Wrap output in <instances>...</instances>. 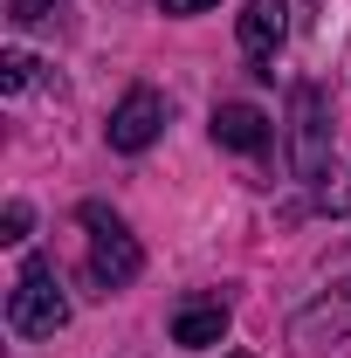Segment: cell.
Wrapping results in <instances>:
<instances>
[{
  "mask_svg": "<svg viewBox=\"0 0 351 358\" xmlns=\"http://www.w3.org/2000/svg\"><path fill=\"white\" fill-rule=\"evenodd\" d=\"M76 221L89 234V282L110 296V289H131L138 275H145V248H138V234L124 227V214H110L103 200H83L76 207Z\"/></svg>",
  "mask_w": 351,
  "mask_h": 358,
  "instance_id": "obj_1",
  "label": "cell"
},
{
  "mask_svg": "<svg viewBox=\"0 0 351 358\" xmlns=\"http://www.w3.org/2000/svg\"><path fill=\"white\" fill-rule=\"evenodd\" d=\"M7 324H14V338H55L69 324V296H62L48 255H28L21 262L14 289H7Z\"/></svg>",
  "mask_w": 351,
  "mask_h": 358,
  "instance_id": "obj_2",
  "label": "cell"
},
{
  "mask_svg": "<svg viewBox=\"0 0 351 358\" xmlns=\"http://www.w3.org/2000/svg\"><path fill=\"white\" fill-rule=\"evenodd\" d=\"M289 173L296 179L331 173V90L324 83L289 90Z\"/></svg>",
  "mask_w": 351,
  "mask_h": 358,
  "instance_id": "obj_3",
  "label": "cell"
},
{
  "mask_svg": "<svg viewBox=\"0 0 351 358\" xmlns=\"http://www.w3.org/2000/svg\"><path fill=\"white\" fill-rule=\"evenodd\" d=\"M159 131H166V96H159L152 83L124 90L117 110H110V124H103L110 152H145V145H159Z\"/></svg>",
  "mask_w": 351,
  "mask_h": 358,
  "instance_id": "obj_4",
  "label": "cell"
},
{
  "mask_svg": "<svg viewBox=\"0 0 351 358\" xmlns=\"http://www.w3.org/2000/svg\"><path fill=\"white\" fill-rule=\"evenodd\" d=\"M282 35H289V0H248V14H241V55L255 62V76H275L268 62H275Z\"/></svg>",
  "mask_w": 351,
  "mask_h": 358,
  "instance_id": "obj_5",
  "label": "cell"
},
{
  "mask_svg": "<svg viewBox=\"0 0 351 358\" xmlns=\"http://www.w3.org/2000/svg\"><path fill=\"white\" fill-rule=\"evenodd\" d=\"M289 338L296 345H338V338H351V282H338L317 303H303L296 324H289Z\"/></svg>",
  "mask_w": 351,
  "mask_h": 358,
  "instance_id": "obj_6",
  "label": "cell"
},
{
  "mask_svg": "<svg viewBox=\"0 0 351 358\" xmlns=\"http://www.w3.org/2000/svg\"><path fill=\"white\" fill-rule=\"evenodd\" d=\"M227 324H234V310H227L220 296H186L173 310V345L179 352H207V345L227 338Z\"/></svg>",
  "mask_w": 351,
  "mask_h": 358,
  "instance_id": "obj_7",
  "label": "cell"
},
{
  "mask_svg": "<svg viewBox=\"0 0 351 358\" xmlns=\"http://www.w3.org/2000/svg\"><path fill=\"white\" fill-rule=\"evenodd\" d=\"M268 117L255 110V103H220L214 110V145H227V152H241V159H262L268 152Z\"/></svg>",
  "mask_w": 351,
  "mask_h": 358,
  "instance_id": "obj_8",
  "label": "cell"
},
{
  "mask_svg": "<svg viewBox=\"0 0 351 358\" xmlns=\"http://www.w3.org/2000/svg\"><path fill=\"white\" fill-rule=\"evenodd\" d=\"M28 83H35V55H21V48H7V55H0V90H7V96H21Z\"/></svg>",
  "mask_w": 351,
  "mask_h": 358,
  "instance_id": "obj_9",
  "label": "cell"
},
{
  "mask_svg": "<svg viewBox=\"0 0 351 358\" xmlns=\"http://www.w3.org/2000/svg\"><path fill=\"white\" fill-rule=\"evenodd\" d=\"M317 207H324V214H351V173L324 179V186H317Z\"/></svg>",
  "mask_w": 351,
  "mask_h": 358,
  "instance_id": "obj_10",
  "label": "cell"
},
{
  "mask_svg": "<svg viewBox=\"0 0 351 358\" xmlns=\"http://www.w3.org/2000/svg\"><path fill=\"white\" fill-rule=\"evenodd\" d=\"M28 227H35V207H28V200H7V214H0V241H21Z\"/></svg>",
  "mask_w": 351,
  "mask_h": 358,
  "instance_id": "obj_11",
  "label": "cell"
},
{
  "mask_svg": "<svg viewBox=\"0 0 351 358\" xmlns=\"http://www.w3.org/2000/svg\"><path fill=\"white\" fill-rule=\"evenodd\" d=\"M48 14H55V0H7V21H14V28H35Z\"/></svg>",
  "mask_w": 351,
  "mask_h": 358,
  "instance_id": "obj_12",
  "label": "cell"
},
{
  "mask_svg": "<svg viewBox=\"0 0 351 358\" xmlns=\"http://www.w3.org/2000/svg\"><path fill=\"white\" fill-rule=\"evenodd\" d=\"M166 14H207V7H220V0H159Z\"/></svg>",
  "mask_w": 351,
  "mask_h": 358,
  "instance_id": "obj_13",
  "label": "cell"
},
{
  "mask_svg": "<svg viewBox=\"0 0 351 358\" xmlns=\"http://www.w3.org/2000/svg\"><path fill=\"white\" fill-rule=\"evenodd\" d=\"M227 358H255V352H227Z\"/></svg>",
  "mask_w": 351,
  "mask_h": 358,
  "instance_id": "obj_14",
  "label": "cell"
}]
</instances>
